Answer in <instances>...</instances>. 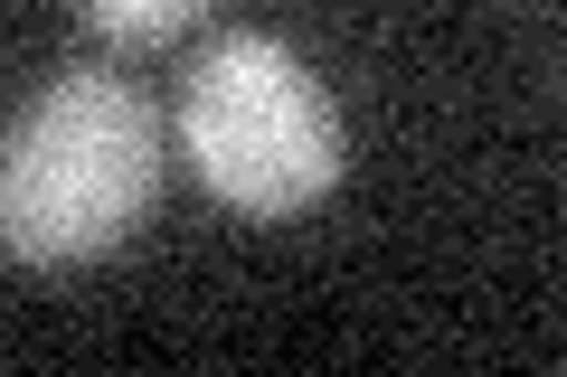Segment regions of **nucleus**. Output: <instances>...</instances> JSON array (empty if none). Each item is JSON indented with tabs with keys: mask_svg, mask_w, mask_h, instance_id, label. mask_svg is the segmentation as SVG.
I'll return each mask as SVG.
<instances>
[{
	"mask_svg": "<svg viewBox=\"0 0 567 377\" xmlns=\"http://www.w3.org/2000/svg\"><path fill=\"white\" fill-rule=\"evenodd\" d=\"M171 123L133 76L66 66L0 123V255L29 274L95 264L152 218Z\"/></svg>",
	"mask_w": 567,
	"mask_h": 377,
	"instance_id": "nucleus-1",
	"label": "nucleus"
},
{
	"mask_svg": "<svg viewBox=\"0 0 567 377\" xmlns=\"http://www.w3.org/2000/svg\"><path fill=\"white\" fill-rule=\"evenodd\" d=\"M171 142L189 151L199 189L237 218H303L341 179V114L303 48H284L275 29H227L189 57Z\"/></svg>",
	"mask_w": 567,
	"mask_h": 377,
	"instance_id": "nucleus-2",
	"label": "nucleus"
},
{
	"mask_svg": "<svg viewBox=\"0 0 567 377\" xmlns=\"http://www.w3.org/2000/svg\"><path fill=\"white\" fill-rule=\"evenodd\" d=\"M76 10H85V29L104 48H171L208 0H76Z\"/></svg>",
	"mask_w": 567,
	"mask_h": 377,
	"instance_id": "nucleus-3",
	"label": "nucleus"
}]
</instances>
